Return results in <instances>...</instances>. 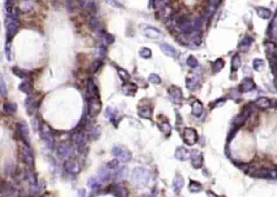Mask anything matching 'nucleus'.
<instances>
[{"label": "nucleus", "instance_id": "obj_1", "mask_svg": "<svg viewBox=\"0 0 277 197\" xmlns=\"http://www.w3.org/2000/svg\"><path fill=\"white\" fill-rule=\"evenodd\" d=\"M88 91V114L92 118L98 115L102 109V102L98 94V87L92 80H89L87 86Z\"/></svg>", "mask_w": 277, "mask_h": 197}, {"label": "nucleus", "instance_id": "obj_2", "mask_svg": "<svg viewBox=\"0 0 277 197\" xmlns=\"http://www.w3.org/2000/svg\"><path fill=\"white\" fill-rule=\"evenodd\" d=\"M19 11L17 9H13L11 13L8 14L6 18V37L7 42H11L12 39L14 38L17 30L19 28Z\"/></svg>", "mask_w": 277, "mask_h": 197}, {"label": "nucleus", "instance_id": "obj_3", "mask_svg": "<svg viewBox=\"0 0 277 197\" xmlns=\"http://www.w3.org/2000/svg\"><path fill=\"white\" fill-rule=\"evenodd\" d=\"M131 181L136 187H142L147 185L149 181V173L147 169L142 167H137L133 170Z\"/></svg>", "mask_w": 277, "mask_h": 197}, {"label": "nucleus", "instance_id": "obj_4", "mask_svg": "<svg viewBox=\"0 0 277 197\" xmlns=\"http://www.w3.org/2000/svg\"><path fill=\"white\" fill-rule=\"evenodd\" d=\"M175 26L182 34H190L195 31L194 20H192L186 16H180L175 20Z\"/></svg>", "mask_w": 277, "mask_h": 197}, {"label": "nucleus", "instance_id": "obj_5", "mask_svg": "<svg viewBox=\"0 0 277 197\" xmlns=\"http://www.w3.org/2000/svg\"><path fill=\"white\" fill-rule=\"evenodd\" d=\"M39 132L42 139L46 142L47 146L50 148L53 144V136H52V131L50 127L44 122H42L39 125Z\"/></svg>", "mask_w": 277, "mask_h": 197}, {"label": "nucleus", "instance_id": "obj_6", "mask_svg": "<svg viewBox=\"0 0 277 197\" xmlns=\"http://www.w3.org/2000/svg\"><path fill=\"white\" fill-rule=\"evenodd\" d=\"M251 113V108H246L240 114L236 116L233 120V134L241 126L243 125L245 120L247 119Z\"/></svg>", "mask_w": 277, "mask_h": 197}, {"label": "nucleus", "instance_id": "obj_7", "mask_svg": "<svg viewBox=\"0 0 277 197\" xmlns=\"http://www.w3.org/2000/svg\"><path fill=\"white\" fill-rule=\"evenodd\" d=\"M16 129H17V133H18L20 139L24 142L25 145H29L30 138L28 125L24 122H19L18 124H16Z\"/></svg>", "mask_w": 277, "mask_h": 197}, {"label": "nucleus", "instance_id": "obj_8", "mask_svg": "<svg viewBox=\"0 0 277 197\" xmlns=\"http://www.w3.org/2000/svg\"><path fill=\"white\" fill-rule=\"evenodd\" d=\"M112 155L119 158L122 162H128L131 160L132 154L127 149L120 146H115L112 150Z\"/></svg>", "mask_w": 277, "mask_h": 197}, {"label": "nucleus", "instance_id": "obj_9", "mask_svg": "<svg viewBox=\"0 0 277 197\" xmlns=\"http://www.w3.org/2000/svg\"><path fill=\"white\" fill-rule=\"evenodd\" d=\"M183 139L184 142L189 146H192L195 144L198 139L197 131L193 128H186L184 129L183 132Z\"/></svg>", "mask_w": 277, "mask_h": 197}, {"label": "nucleus", "instance_id": "obj_10", "mask_svg": "<svg viewBox=\"0 0 277 197\" xmlns=\"http://www.w3.org/2000/svg\"><path fill=\"white\" fill-rule=\"evenodd\" d=\"M20 157L22 158V161H24L29 167H34V158L32 152L29 149V146L25 145L20 147Z\"/></svg>", "mask_w": 277, "mask_h": 197}, {"label": "nucleus", "instance_id": "obj_11", "mask_svg": "<svg viewBox=\"0 0 277 197\" xmlns=\"http://www.w3.org/2000/svg\"><path fill=\"white\" fill-rule=\"evenodd\" d=\"M253 177L261 178V179H277V169H260L253 172Z\"/></svg>", "mask_w": 277, "mask_h": 197}, {"label": "nucleus", "instance_id": "obj_12", "mask_svg": "<svg viewBox=\"0 0 277 197\" xmlns=\"http://www.w3.org/2000/svg\"><path fill=\"white\" fill-rule=\"evenodd\" d=\"M168 95L174 103H180L183 99V93L179 87L172 85L168 88Z\"/></svg>", "mask_w": 277, "mask_h": 197}, {"label": "nucleus", "instance_id": "obj_13", "mask_svg": "<svg viewBox=\"0 0 277 197\" xmlns=\"http://www.w3.org/2000/svg\"><path fill=\"white\" fill-rule=\"evenodd\" d=\"M39 106L38 99L35 96H29L25 100V106L29 114H33Z\"/></svg>", "mask_w": 277, "mask_h": 197}, {"label": "nucleus", "instance_id": "obj_14", "mask_svg": "<svg viewBox=\"0 0 277 197\" xmlns=\"http://www.w3.org/2000/svg\"><path fill=\"white\" fill-rule=\"evenodd\" d=\"M190 157H191L192 164H193V167L196 169L201 168L203 164V156L202 153L197 149L192 150L190 153Z\"/></svg>", "mask_w": 277, "mask_h": 197}, {"label": "nucleus", "instance_id": "obj_15", "mask_svg": "<svg viewBox=\"0 0 277 197\" xmlns=\"http://www.w3.org/2000/svg\"><path fill=\"white\" fill-rule=\"evenodd\" d=\"M64 168L68 173L72 174H76L81 170V167L78 162L73 159H69L64 161Z\"/></svg>", "mask_w": 277, "mask_h": 197}, {"label": "nucleus", "instance_id": "obj_16", "mask_svg": "<svg viewBox=\"0 0 277 197\" xmlns=\"http://www.w3.org/2000/svg\"><path fill=\"white\" fill-rule=\"evenodd\" d=\"M255 88V83L253 82L252 79L249 77H245L239 85V90L241 93H248V92L253 91Z\"/></svg>", "mask_w": 277, "mask_h": 197}, {"label": "nucleus", "instance_id": "obj_17", "mask_svg": "<svg viewBox=\"0 0 277 197\" xmlns=\"http://www.w3.org/2000/svg\"><path fill=\"white\" fill-rule=\"evenodd\" d=\"M89 24H90V28L92 31H94V32L97 33H98L99 35H102V36L105 33V31H104L102 25L100 24L99 20L96 17H91Z\"/></svg>", "mask_w": 277, "mask_h": 197}, {"label": "nucleus", "instance_id": "obj_18", "mask_svg": "<svg viewBox=\"0 0 277 197\" xmlns=\"http://www.w3.org/2000/svg\"><path fill=\"white\" fill-rule=\"evenodd\" d=\"M122 91L126 96H134L138 92V86L132 82H126L122 86Z\"/></svg>", "mask_w": 277, "mask_h": 197}, {"label": "nucleus", "instance_id": "obj_19", "mask_svg": "<svg viewBox=\"0 0 277 197\" xmlns=\"http://www.w3.org/2000/svg\"><path fill=\"white\" fill-rule=\"evenodd\" d=\"M186 87L190 90H195L199 85V78L197 75H193L192 76H187L186 80Z\"/></svg>", "mask_w": 277, "mask_h": 197}, {"label": "nucleus", "instance_id": "obj_20", "mask_svg": "<svg viewBox=\"0 0 277 197\" xmlns=\"http://www.w3.org/2000/svg\"><path fill=\"white\" fill-rule=\"evenodd\" d=\"M110 191L116 197H128V191L125 189V187L119 184L112 186L110 187Z\"/></svg>", "mask_w": 277, "mask_h": 197}, {"label": "nucleus", "instance_id": "obj_21", "mask_svg": "<svg viewBox=\"0 0 277 197\" xmlns=\"http://www.w3.org/2000/svg\"><path fill=\"white\" fill-rule=\"evenodd\" d=\"M157 124L159 128L160 129V131H161L166 136H168V135H171V127L167 119H159Z\"/></svg>", "mask_w": 277, "mask_h": 197}, {"label": "nucleus", "instance_id": "obj_22", "mask_svg": "<svg viewBox=\"0 0 277 197\" xmlns=\"http://www.w3.org/2000/svg\"><path fill=\"white\" fill-rule=\"evenodd\" d=\"M138 113L140 117L146 119H151L153 115V109L149 106H139L138 109Z\"/></svg>", "mask_w": 277, "mask_h": 197}, {"label": "nucleus", "instance_id": "obj_23", "mask_svg": "<svg viewBox=\"0 0 277 197\" xmlns=\"http://www.w3.org/2000/svg\"><path fill=\"white\" fill-rule=\"evenodd\" d=\"M175 158L179 161H187L189 158L190 157V153H189L186 148L184 147H179L176 149L175 153Z\"/></svg>", "mask_w": 277, "mask_h": 197}, {"label": "nucleus", "instance_id": "obj_24", "mask_svg": "<svg viewBox=\"0 0 277 197\" xmlns=\"http://www.w3.org/2000/svg\"><path fill=\"white\" fill-rule=\"evenodd\" d=\"M144 33L149 39H157L160 37L161 35V32L159 30L156 28H154V27H146L145 29H144Z\"/></svg>", "mask_w": 277, "mask_h": 197}, {"label": "nucleus", "instance_id": "obj_25", "mask_svg": "<svg viewBox=\"0 0 277 197\" xmlns=\"http://www.w3.org/2000/svg\"><path fill=\"white\" fill-rule=\"evenodd\" d=\"M34 8V2L33 0H20L19 3V9L20 12L23 13L30 12Z\"/></svg>", "mask_w": 277, "mask_h": 197}, {"label": "nucleus", "instance_id": "obj_26", "mask_svg": "<svg viewBox=\"0 0 277 197\" xmlns=\"http://www.w3.org/2000/svg\"><path fill=\"white\" fill-rule=\"evenodd\" d=\"M256 13L258 16L263 20H268L271 18L272 12L269 8H267L265 7H258L256 8Z\"/></svg>", "mask_w": 277, "mask_h": 197}, {"label": "nucleus", "instance_id": "obj_27", "mask_svg": "<svg viewBox=\"0 0 277 197\" xmlns=\"http://www.w3.org/2000/svg\"><path fill=\"white\" fill-rule=\"evenodd\" d=\"M160 49L166 55L169 56L171 58H175L176 54H177V51H176L175 48L173 46H170V45H168V44H161L160 45Z\"/></svg>", "mask_w": 277, "mask_h": 197}, {"label": "nucleus", "instance_id": "obj_28", "mask_svg": "<svg viewBox=\"0 0 277 197\" xmlns=\"http://www.w3.org/2000/svg\"><path fill=\"white\" fill-rule=\"evenodd\" d=\"M203 112V105L200 101H194L192 104V114L196 117H199Z\"/></svg>", "mask_w": 277, "mask_h": 197}, {"label": "nucleus", "instance_id": "obj_29", "mask_svg": "<svg viewBox=\"0 0 277 197\" xmlns=\"http://www.w3.org/2000/svg\"><path fill=\"white\" fill-rule=\"evenodd\" d=\"M271 102L269 98H266V97H260L256 101V106L260 109H266L271 106Z\"/></svg>", "mask_w": 277, "mask_h": 197}, {"label": "nucleus", "instance_id": "obj_30", "mask_svg": "<svg viewBox=\"0 0 277 197\" xmlns=\"http://www.w3.org/2000/svg\"><path fill=\"white\" fill-rule=\"evenodd\" d=\"M183 186H184L183 178H182L180 174H176L175 175V179H174L173 180L174 191H175L176 194L180 193V190L182 189Z\"/></svg>", "mask_w": 277, "mask_h": 197}, {"label": "nucleus", "instance_id": "obj_31", "mask_svg": "<svg viewBox=\"0 0 277 197\" xmlns=\"http://www.w3.org/2000/svg\"><path fill=\"white\" fill-rule=\"evenodd\" d=\"M241 65V57L238 54H235L232 57L231 60V71L232 72H237Z\"/></svg>", "mask_w": 277, "mask_h": 197}, {"label": "nucleus", "instance_id": "obj_32", "mask_svg": "<svg viewBox=\"0 0 277 197\" xmlns=\"http://www.w3.org/2000/svg\"><path fill=\"white\" fill-rule=\"evenodd\" d=\"M253 39L249 36H246L241 40V42L239 44V49L241 51H247L251 46Z\"/></svg>", "mask_w": 277, "mask_h": 197}, {"label": "nucleus", "instance_id": "obj_33", "mask_svg": "<svg viewBox=\"0 0 277 197\" xmlns=\"http://www.w3.org/2000/svg\"><path fill=\"white\" fill-rule=\"evenodd\" d=\"M16 109H17V106H16V103H13V102H6V103H4L3 110L8 115L14 114L16 113Z\"/></svg>", "mask_w": 277, "mask_h": 197}, {"label": "nucleus", "instance_id": "obj_34", "mask_svg": "<svg viewBox=\"0 0 277 197\" xmlns=\"http://www.w3.org/2000/svg\"><path fill=\"white\" fill-rule=\"evenodd\" d=\"M19 88H20V91H22L24 93L28 94V95H30L33 92L32 84H31V82L28 81V80L22 82L20 85L19 86Z\"/></svg>", "mask_w": 277, "mask_h": 197}, {"label": "nucleus", "instance_id": "obj_35", "mask_svg": "<svg viewBox=\"0 0 277 197\" xmlns=\"http://www.w3.org/2000/svg\"><path fill=\"white\" fill-rule=\"evenodd\" d=\"M224 61H223V58H217V59L215 60V62L213 63V66H212V69H213V72L215 73H217V72H220L222 69L224 67Z\"/></svg>", "mask_w": 277, "mask_h": 197}, {"label": "nucleus", "instance_id": "obj_36", "mask_svg": "<svg viewBox=\"0 0 277 197\" xmlns=\"http://www.w3.org/2000/svg\"><path fill=\"white\" fill-rule=\"evenodd\" d=\"M117 72H118V75H119V76H120V79H121V80H123L124 83L129 81L130 77H131V76H130L129 73H128V72H127L125 69H124V68H120V67H118Z\"/></svg>", "mask_w": 277, "mask_h": 197}, {"label": "nucleus", "instance_id": "obj_37", "mask_svg": "<svg viewBox=\"0 0 277 197\" xmlns=\"http://www.w3.org/2000/svg\"><path fill=\"white\" fill-rule=\"evenodd\" d=\"M253 69L257 72H261L265 68V62L261 58H255L253 61Z\"/></svg>", "mask_w": 277, "mask_h": 197}, {"label": "nucleus", "instance_id": "obj_38", "mask_svg": "<svg viewBox=\"0 0 277 197\" xmlns=\"http://www.w3.org/2000/svg\"><path fill=\"white\" fill-rule=\"evenodd\" d=\"M189 189H190V191L191 192H199V191H201L202 190V186L198 182L190 181Z\"/></svg>", "mask_w": 277, "mask_h": 197}, {"label": "nucleus", "instance_id": "obj_39", "mask_svg": "<svg viewBox=\"0 0 277 197\" xmlns=\"http://www.w3.org/2000/svg\"><path fill=\"white\" fill-rule=\"evenodd\" d=\"M12 72L16 75V76H18L20 79H24L26 78L29 76V73L27 72H25L24 70H22L20 68H17V67H14L12 68Z\"/></svg>", "mask_w": 277, "mask_h": 197}, {"label": "nucleus", "instance_id": "obj_40", "mask_svg": "<svg viewBox=\"0 0 277 197\" xmlns=\"http://www.w3.org/2000/svg\"><path fill=\"white\" fill-rule=\"evenodd\" d=\"M78 3L83 9H91L94 6V0H78Z\"/></svg>", "mask_w": 277, "mask_h": 197}, {"label": "nucleus", "instance_id": "obj_41", "mask_svg": "<svg viewBox=\"0 0 277 197\" xmlns=\"http://www.w3.org/2000/svg\"><path fill=\"white\" fill-rule=\"evenodd\" d=\"M139 54L140 56H141L142 58L147 59V58H149L152 56V51L150 49H149V48L142 47V49L139 50Z\"/></svg>", "mask_w": 277, "mask_h": 197}, {"label": "nucleus", "instance_id": "obj_42", "mask_svg": "<svg viewBox=\"0 0 277 197\" xmlns=\"http://www.w3.org/2000/svg\"><path fill=\"white\" fill-rule=\"evenodd\" d=\"M58 153L60 157H68L70 154V149L68 147H67V146L60 145L58 148Z\"/></svg>", "mask_w": 277, "mask_h": 197}, {"label": "nucleus", "instance_id": "obj_43", "mask_svg": "<svg viewBox=\"0 0 277 197\" xmlns=\"http://www.w3.org/2000/svg\"><path fill=\"white\" fill-rule=\"evenodd\" d=\"M101 184H102V181L100 180V179L92 178V179H90L88 181V185H89L90 187H91V188H97V187H100Z\"/></svg>", "mask_w": 277, "mask_h": 197}, {"label": "nucleus", "instance_id": "obj_44", "mask_svg": "<svg viewBox=\"0 0 277 197\" xmlns=\"http://www.w3.org/2000/svg\"><path fill=\"white\" fill-rule=\"evenodd\" d=\"M148 80H149V81L150 82V83L154 84H159L162 82L160 76H159V75H157V74L154 73L150 74L149 76V77H148Z\"/></svg>", "mask_w": 277, "mask_h": 197}, {"label": "nucleus", "instance_id": "obj_45", "mask_svg": "<svg viewBox=\"0 0 277 197\" xmlns=\"http://www.w3.org/2000/svg\"><path fill=\"white\" fill-rule=\"evenodd\" d=\"M187 63L188 66H190V68H197V66H198V61H197V58L193 55H190L189 56V58H187Z\"/></svg>", "mask_w": 277, "mask_h": 197}, {"label": "nucleus", "instance_id": "obj_46", "mask_svg": "<svg viewBox=\"0 0 277 197\" xmlns=\"http://www.w3.org/2000/svg\"><path fill=\"white\" fill-rule=\"evenodd\" d=\"M118 166H119V162H118L117 160H113V161H110L106 165V167L108 169H111V170H113V171L117 170Z\"/></svg>", "mask_w": 277, "mask_h": 197}, {"label": "nucleus", "instance_id": "obj_47", "mask_svg": "<svg viewBox=\"0 0 277 197\" xmlns=\"http://www.w3.org/2000/svg\"><path fill=\"white\" fill-rule=\"evenodd\" d=\"M102 60H100V59L95 60V61L93 63V64H92V67H91L92 72H93V73H94V72H97V71H98V70L101 67H102Z\"/></svg>", "mask_w": 277, "mask_h": 197}, {"label": "nucleus", "instance_id": "obj_48", "mask_svg": "<svg viewBox=\"0 0 277 197\" xmlns=\"http://www.w3.org/2000/svg\"><path fill=\"white\" fill-rule=\"evenodd\" d=\"M116 111H115V109H112L111 107H108L106 110V116L110 120H112L113 121L115 119H116Z\"/></svg>", "mask_w": 277, "mask_h": 197}, {"label": "nucleus", "instance_id": "obj_49", "mask_svg": "<svg viewBox=\"0 0 277 197\" xmlns=\"http://www.w3.org/2000/svg\"><path fill=\"white\" fill-rule=\"evenodd\" d=\"M0 91H1L2 96L4 98L8 95V90H7L6 85H5V83H4L3 78H1V80H0Z\"/></svg>", "mask_w": 277, "mask_h": 197}, {"label": "nucleus", "instance_id": "obj_50", "mask_svg": "<svg viewBox=\"0 0 277 197\" xmlns=\"http://www.w3.org/2000/svg\"><path fill=\"white\" fill-rule=\"evenodd\" d=\"M102 36L104 37V40H105L106 43L108 44V45H112V44L114 42V41H115V38L112 36V34L106 33H105Z\"/></svg>", "mask_w": 277, "mask_h": 197}, {"label": "nucleus", "instance_id": "obj_51", "mask_svg": "<svg viewBox=\"0 0 277 197\" xmlns=\"http://www.w3.org/2000/svg\"><path fill=\"white\" fill-rule=\"evenodd\" d=\"M277 33V23L275 20L271 22L270 25V34L271 35H276Z\"/></svg>", "mask_w": 277, "mask_h": 197}, {"label": "nucleus", "instance_id": "obj_52", "mask_svg": "<svg viewBox=\"0 0 277 197\" xmlns=\"http://www.w3.org/2000/svg\"><path fill=\"white\" fill-rule=\"evenodd\" d=\"M10 42H7L6 43V56L8 59L10 61L11 58H12V55H11V49H10Z\"/></svg>", "mask_w": 277, "mask_h": 197}, {"label": "nucleus", "instance_id": "obj_53", "mask_svg": "<svg viewBox=\"0 0 277 197\" xmlns=\"http://www.w3.org/2000/svg\"><path fill=\"white\" fill-rule=\"evenodd\" d=\"M106 1L115 8H121V4L118 2L117 0H106Z\"/></svg>", "mask_w": 277, "mask_h": 197}, {"label": "nucleus", "instance_id": "obj_54", "mask_svg": "<svg viewBox=\"0 0 277 197\" xmlns=\"http://www.w3.org/2000/svg\"><path fill=\"white\" fill-rule=\"evenodd\" d=\"M40 197H53V195H52L50 192H46V193L43 194L42 195H41Z\"/></svg>", "mask_w": 277, "mask_h": 197}, {"label": "nucleus", "instance_id": "obj_55", "mask_svg": "<svg viewBox=\"0 0 277 197\" xmlns=\"http://www.w3.org/2000/svg\"><path fill=\"white\" fill-rule=\"evenodd\" d=\"M275 109H277V105H276V106H275Z\"/></svg>", "mask_w": 277, "mask_h": 197}]
</instances>
